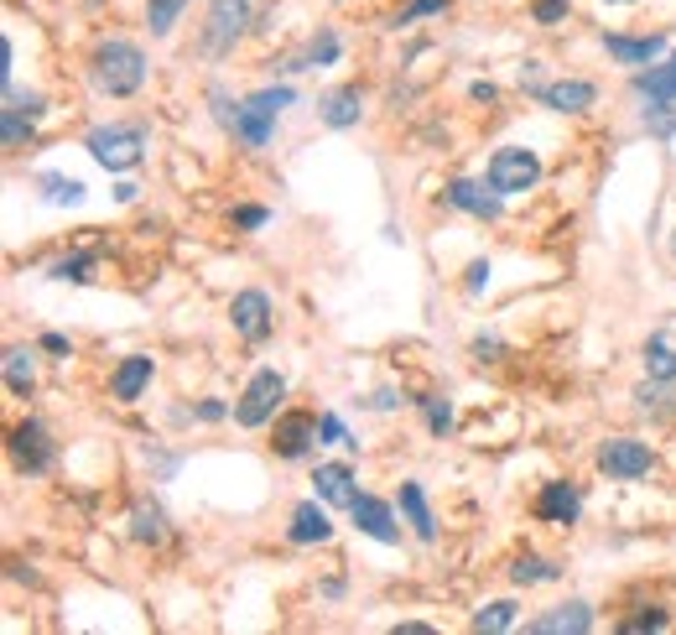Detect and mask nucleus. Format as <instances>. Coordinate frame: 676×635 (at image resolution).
Wrapping results in <instances>:
<instances>
[{"mask_svg":"<svg viewBox=\"0 0 676 635\" xmlns=\"http://www.w3.org/2000/svg\"><path fill=\"white\" fill-rule=\"evenodd\" d=\"M94 83H100L110 100H125V94H136L140 83H146V58H140L136 42H100V53H94Z\"/></svg>","mask_w":676,"mask_h":635,"instance_id":"1","label":"nucleus"},{"mask_svg":"<svg viewBox=\"0 0 676 635\" xmlns=\"http://www.w3.org/2000/svg\"><path fill=\"white\" fill-rule=\"evenodd\" d=\"M89 152L104 172H131L146 152V131L140 125H110V131H89Z\"/></svg>","mask_w":676,"mask_h":635,"instance_id":"2","label":"nucleus"},{"mask_svg":"<svg viewBox=\"0 0 676 635\" xmlns=\"http://www.w3.org/2000/svg\"><path fill=\"white\" fill-rule=\"evenodd\" d=\"M537 178H541V161H537V152H526V146H499L495 157H489V188H495L499 199L531 193Z\"/></svg>","mask_w":676,"mask_h":635,"instance_id":"3","label":"nucleus"},{"mask_svg":"<svg viewBox=\"0 0 676 635\" xmlns=\"http://www.w3.org/2000/svg\"><path fill=\"white\" fill-rule=\"evenodd\" d=\"M286 397V380L277 370H256L250 386H245V397L235 401V422L239 427H266V422L277 417V401Z\"/></svg>","mask_w":676,"mask_h":635,"instance_id":"4","label":"nucleus"},{"mask_svg":"<svg viewBox=\"0 0 676 635\" xmlns=\"http://www.w3.org/2000/svg\"><path fill=\"white\" fill-rule=\"evenodd\" d=\"M245 26H250V0H214V5H209V32H203V47H209V53H229Z\"/></svg>","mask_w":676,"mask_h":635,"instance_id":"5","label":"nucleus"},{"mask_svg":"<svg viewBox=\"0 0 676 635\" xmlns=\"http://www.w3.org/2000/svg\"><path fill=\"white\" fill-rule=\"evenodd\" d=\"M598 469L609 479H640L651 469V448L635 443V437H609V443L598 448Z\"/></svg>","mask_w":676,"mask_h":635,"instance_id":"6","label":"nucleus"},{"mask_svg":"<svg viewBox=\"0 0 676 635\" xmlns=\"http://www.w3.org/2000/svg\"><path fill=\"white\" fill-rule=\"evenodd\" d=\"M11 454H16V464L26 475H42L53 464V437H47L42 422H21L16 433H11Z\"/></svg>","mask_w":676,"mask_h":635,"instance_id":"7","label":"nucleus"},{"mask_svg":"<svg viewBox=\"0 0 676 635\" xmlns=\"http://www.w3.org/2000/svg\"><path fill=\"white\" fill-rule=\"evenodd\" d=\"M318 417L313 412H286V417L277 422V454L281 458H302L313 443H318Z\"/></svg>","mask_w":676,"mask_h":635,"instance_id":"8","label":"nucleus"},{"mask_svg":"<svg viewBox=\"0 0 676 635\" xmlns=\"http://www.w3.org/2000/svg\"><path fill=\"white\" fill-rule=\"evenodd\" d=\"M349 516H354V526L364 536H375V542H401V526L396 516H391V505L375 495H354V505H349Z\"/></svg>","mask_w":676,"mask_h":635,"instance_id":"9","label":"nucleus"},{"mask_svg":"<svg viewBox=\"0 0 676 635\" xmlns=\"http://www.w3.org/2000/svg\"><path fill=\"white\" fill-rule=\"evenodd\" d=\"M229 318H235V328L245 338H266L271 334V298H266V292H239Z\"/></svg>","mask_w":676,"mask_h":635,"instance_id":"10","label":"nucleus"},{"mask_svg":"<svg viewBox=\"0 0 676 635\" xmlns=\"http://www.w3.org/2000/svg\"><path fill=\"white\" fill-rule=\"evenodd\" d=\"M537 94H541V104H552V110H562V115H577V110H588V104L598 100V89H594V83H583V79L541 83Z\"/></svg>","mask_w":676,"mask_h":635,"instance_id":"11","label":"nucleus"},{"mask_svg":"<svg viewBox=\"0 0 676 635\" xmlns=\"http://www.w3.org/2000/svg\"><path fill=\"white\" fill-rule=\"evenodd\" d=\"M531 631H537V635H583V631H594V610L573 599V604H557L552 615L531 620Z\"/></svg>","mask_w":676,"mask_h":635,"instance_id":"12","label":"nucleus"},{"mask_svg":"<svg viewBox=\"0 0 676 635\" xmlns=\"http://www.w3.org/2000/svg\"><path fill=\"white\" fill-rule=\"evenodd\" d=\"M448 203L453 209H463V214H474V219H495L499 214V193L489 188H478V182H469V178H458V182H448Z\"/></svg>","mask_w":676,"mask_h":635,"instance_id":"13","label":"nucleus"},{"mask_svg":"<svg viewBox=\"0 0 676 635\" xmlns=\"http://www.w3.org/2000/svg\"><path fill=\"white\" fill-rule=\"evenodd\" d=\"M313 484H318V495L328 505H354V469L349 464H318Z\"/></svg>","mask_w":676,"mask_h":635,"instance_id":"14","label":"nucleus"},{"mask_svg":"<svg viewBox=\"0 0 676 635\" xmlns=\"http://www.w3.org/2000/svg\"><path fill=\"white\" fill-rule=\"evenodd\" d=\"M604 47H609V58L630 63V68H645V63L661 58L666 37H604Z\"/></svg>","mask_w":676,"mask_h":635,"instance_id":"15","label":"nucleus"},{"mask_svg":"<svg viewBox=\"0 0 676 635\" xmlns=\"http://www.w3.org/2000/svg\"><path fill=\"white\" fill-rule=\"evenodd\" d=\"M645 376L672 386L676 380V334H651L645 338Z\"/></svg>","mask_w":676,"mask_h":635,"instance_id":"16","label":"nucleus"},{"mask_svg":"<svg viewBox=\"0 0 676 635\" xmlns=\"http://www.w3.org/2000/svg\"><path fill=\"white\" fill-rule=\"evenodd\" d=\"M328 536H334V521L318 511V500H307V505L292 511V542L297 547H313V542H328Z\"/></svg>","mask_w":676,"mask_h":635,"instance_id":"17","label":"nucleus"},{"mask_svg":"<svg viewBox=\"0 0 676 635\" xmlns=\"http://www.w3.org/2000/svg\"><path fill=\"white\" fill-rule=\"evenodd\" d=\"M271 125H277V115H266V110H256V104L245 100L235 110V125H229V131H235L245 146H266V141H271Z\"/></svg>","mask_w":676,"mask_h":635,"instance_id":"18","label":"nucleus"},{"mask_svg":"<svg viewBox=\"0 0 676 635\" xmlns=\"http://www.w3.org/2000/svg\"><path fill=\"white\" fill-rule=\"evenodd\" d=\"M537 511L547 521L573 526V521H577V490H573V484H562V479H557V484H547V490H541V500H537Z\"/></svg>","mask_w":676,"mask_h":635,"instance_id":"19","label":"nucleus"},{"mask_svg":"<svg viewBox=\"0 0 676 635\" xmlns=\"http://www.w3.org/2000/svg\"><path fill=\"white\" fill-rule=\"evenodd\" d=\"M401 511H406V521H412V532L421 536V542H432L438 536V521H432V511H427V495H421V484H401Z\"/></svg>","mask_w":676,"mask_h":635,"instance_id":"20","label":"nucleus"},{"mask_svg":"<svg viewBox=\"0 0 676 635\" xmlns=\"http://www.w3.org/2000/svg\"><path fill=\"white\" fill-rule=\"evenodd\" d=\"M635 89L645 100H676V53L666 63H656V68L635 74Z\"/></svg>","mask_w":676,"mask_h":635,"instance_id":"21","label":"nucleus"},{"mask_svg":"<svg viewBox=\"0 0 676 635\" xmlns=\"http://www.w3.org/2000/svg\"><path fill=\"white\" fill-rule=\"evenodd\" d=\"M318 110H323V125H334V131H349V125H359V94H354V89H334V94H328Z\"/></svg>","mask_w":676,"mask_h":635,"instance_id":"22","label":"nucleus"},{"mask_svg":"<svg viewBox=\"0 0 676 635\" xmlns=\"http://www.w3.org/2000/svg\"><path fill=\"white\" fill-rule=\"evenodd\" d=\"M146 380H151V359H146V355H131L115 370V397L120 401H136L140 391H146Z\"/></svg>","mask_w":676,"mask_h":635,"instance_id":"23","label":"nucleus"},{"mask_svg":"<svg viewBox=\"0 0 676 635\" xmlns=\"http://www.w3.org/2000/svg\"><path fill=\"white\" fill-rule=\"evenodd\" d=\"M334 58H338V37H334V32H318V37L307 42V53H302V58H292V74H307V68H328Z\"/></svg>","mask_w":676,"mask_h":635,"instance_id":"24","label":"nucleus"},{"mask_svg":"<svg viewBox=\"0 0 676 635\" xmlns=\"http://www.w3.org/2000/svg\"><path fill=\"white\" fill-rule=\"evenodd\" d=\"M42 199L58 203V209H74V203H83V182H79V178H58V172H47V178H42Z\"/></svg>","mask_w":676,"mask_h":635,"instance_id":"25","label":"nucleus"},{"mask_svg":"<svg viewBox=\"0 0 676 635\" xmlns=\"http://www.w3.org/2000/svg\"><path fill=\"white\" fill-rule=\"evenodd\" d=\"M182 5H188V0H146V26H151V37H167V32H172V21L182 16Z\"/></svg>","mask_w":676,"mask_h":635,"instance_id":"26","label":"nucleus"},{"mask_svg":"<svg viewBox=\"0 0 676 635\" xmlns=\"http://www.w3.org/2000/svg\"><path fill=\"white\" fill-rule=\"evenodd\" d=\"M5 386H11L16 397L32 391V349H11V355H5Z\"/></svg>","mask_w":676,"mask_h":635,"instance_id":"27","label":"nucleus"},{"mask_svg":"<svg viewBox=\"0 0 676 635\" xmlns=\"http://www.w3.org/2000/svg\"><path fill=\"white\" fill-rule=\"evenodd\" d=\"M131 532H136V542H161V536H167V516H161L157 505H136Z\"/></svg>","mask_w":676,"mask_h":635,"instance_id":"28","label":"nucleus"},{"mask_svg":"<svg viewBox=\"0 0 676 635\" xmlns=\"http://www.w3.org/2000/svg\"><path fill=\"white\" fill-rule=\"evenodd\" d=\"M510 620H516V604H510V599H495V604H484L474 615V631H510Z\"/></svg>","mask_w":676,"mask_h":635,"instance_id":"29","label":"nucleus"},{"mask_svg":"<svg viewBox=\"0 0 676 635\" xmlns=\"http://www.w3.org/2000/svg\"><path fill=\"white\" fill-rule=\"evenodd\" d=\"M645 125H651L656 136H672V131H676V100H651V110H645Z\"/></svg>","mask_w":676,"mask_h":635,"instance_id":"30","label":"nucleus"},{"mask_svg":"<svg viewBox=\"0 0 676 635\" xmlns=\"http://www.w3.org/2000/svg\"><path fill=\"white\" fill-rule=\"evenodd\" d=\"M89 266H94V256H89V250H79V256L58 260V266H53V277H58V281H89Z\"/></svg>","mask_w":676,"mask_h":635,"instance_id":"31","label":"nucleus"},{"mask_svg":"<svg viewBox=\"0 0 676 635\" xmlns=\"http://www.w3.org/2000/svg\"><path fill=\"white\" fill-rule=\"evenodd\" d=\"M292 100H297V94H292L286 83H281V89H260V94H250V104H256V110H266V115H281Z\"/></svg>","mask_w":676,"mask_h":635,"instance_id":"32","label":"nucleus"},{"mask_svg":"<svg viewBox=\"0 0 676 635\" xmlns=\"http://www.w3.org/2000/svg\"><path fill=\"white\" fill-rule=\"evenodd\" d=\"M552 573H557V568H552V562H541V557H520L516 568H510L516 583H541V578H552Z\"/></svg>","mask_w":676,"mask_h":635,"instance_id":"33","label":"nucleus"},{"mask_svg":"<svg viewBox=\"0 0 676 635\" xmlns=\"http://www.w3.org/2000/svg\"><path fill=\"white\" fill-rule=\"evenodd\" d=\"M26 131H32V115L21 120V100H11V110H5V152H16Z\"/></svg>","mask_w":676,"mask_h":635,"instance_id":"34","label":"nucleus"},{"mask_svg":"<svg viewBox=\"0 0 676 635\" xmlns=\"http://www.w3.org/2000/svg\"><path fill=\"white\" fill-rule=\"evenodd\" d=\"M318 433H323V443H338V448H359L354 437L343 433V422H338L334 412H328V417H318Z\"/></svg>","mask_w":676,"mask_h":635,"instance_id":"35","label":"nucleus"},{"mask_svg":"<svg viewBox=\"0 0 676 635\" xmlns=\"http://www.w3.org/2000/svg\"><path fill=\"white\" fill-rule=\"evenodd\" d=\"M427 427L442 437L448 427H453V406H448V401H427Z\"/></svg>","mask_w":676,"mask_h":635,"instance_id":"36","label":"nucleus"},{"mask_svg":"<svg viewBox=\"0 0 676 635\" xmlns=\"http://www.w3.org/2000/svg\"><path fill=\"white\" fill-rule=\"evenodd\" d=\"M432 11H442V0H412V5L396 16V26H412L417 16H432Z\"/></svg>","mask_w":676,"mask_h":635,"instance_id":"37","label":"nucleus"},{"mask_svg":"<svg viewBox=\"0 0 676 635\" xmlns=\"http://www.w3.org/2000/svg\"><path fill=\"white\" fill-rule=\"evenodd\" d=\"M567 16V0H537V21H562Z\"/></svg>","mask_w":676,"mask_h":635,"instance_id":"38","label":"nucleus"},{"mask_svg":"<svg viewBox=\"0 0 676 635\" xmlns=\"http://www.w3.org/2000/svg\"><path fill=\"white\" fill-rule=\"evenodd\" d=\"M235 224L239 230H260V224H266V209H235Z\"/></svg>","mask_w":676,"mask_h":635,"instance_id":"39","label":"nucleus"},{"mask_svg":"<svg viewBox=\"0 0 676 635\" xmlns=\"http://www.w3.org/2000/svg\"><path fill=\"white\" fill-rule=\"evenodd\" d=\"M484 281H489V260H474L469 266V292H484Z\"/></svg>","mask_w":676,"mask_h":635,"instance_id":"40","label":"nucleus"},{"mask_svg":"<svg viewBox=\"0 0 676 635\" xmlns=\"http://www.w3.org/2000/svg\"><path fill=\"white\" fill-rule=\"evenodd\" d=\"M666 625V615H640V620H630L624 631H661Z\"/></svg>","mask_w":676,"mask_h":635,"instance_id":"41","label":"nucleus"},{"mask_svg":"<svg viewBox=\"0 0 676 635\" xmlns=\"http://www.w3.org/2000/svg\"><path fill=\"white\" fill-rule=\"evenodd\" d=\"M42 349H47V355H68V338H63V334H42Z\"/></svg>","mask_w":676,"mask_h":635,"instance_id":"42","label":"nucleus"},{"mask_svg":"<svg viewBox=\"0 0 676 635\" xmlns=\"http://www.w3.org/2000/svg\"><path fill=\"white\" fill-rule=\"evenodd\" d=\"M199 417H203V422H219V417H224V406H219V401H203Z\"/></svg>","mask_w":676,"mask_h":635,"instance_id":"43","label":"nucleus"},{"mask_svg":"<svg viewBox=\"0 0 676 635\" xmlns=\"http://www.w3.org/2000/svg\"><path fill=\"white\" fill-rule=\"evenodd\" d=\"M619 5H630V0H619Z\"/></svg>","mask_w":676,"mask_h":635,"instance_id":"44","label":"nucleus"}]
</instances>
